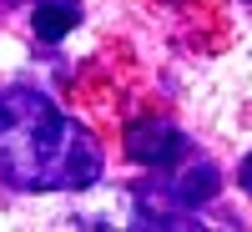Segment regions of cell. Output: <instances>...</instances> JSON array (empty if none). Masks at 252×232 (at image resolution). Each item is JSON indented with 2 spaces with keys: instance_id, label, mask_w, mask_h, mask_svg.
Here are the masks:
<instances>
[{
  "instance_id": "obj_4",
  "label": "cell",
  "mask_w": 252,
  "mask_h": 232,
  "mask_svg": "<svg viewBox=\"0 0 252 232\" xmlns=\"http://www.w3.org/2000/svg\"><path fill=\"white\" fill-rule=\"evenodd\" d=\"M242 192H247V197H252V157H247V162H242Z\"/></svg>"
},
{
  "instance_id": "obj_1",
  "label": "cell",
  "mask_w": 252,
  "mask_h": 232,
  "mask_svg": "<svg viewBox=\"0 0 252 232\" xmlns=\"http://www.w3.org/2000/svg\"><path fill=\"white\" fill-rule=\"evenodd\" d=\"M0 177L26 192H66L101 177V146L46 91L0 86Z\"/></svg>"
},
{
  "instance_id": "obj_2",
  "label": "cell",
  "mask_w": 252,
  "mask_h": 232,
  "mask_svg": "<svg viewBox=\"0 0 252 232\" xmlns=\"http://www.w3.org/2000/svg\"><path fill=\"white\" fill-rule=\"evenodd\" d=\"M126 152H131L136 162L146 166H172L177 157H187V141L177 126H166V121H141L126 132Z\"/></svg>"
},
{
  "instance_id": "obj_3",
  "label": "cell",
  "mask_w": 252,
  "mask_h": 232,
  "mask_svg": "<svg viewBox=\"0 0 252 232\" xmlns=\"http://www.w3.org/2000/svg\"><path fill=\"white\" fill-rule=\"evenodd\" d=\"M76 20H81V5H76V0H56V5H40V10H35L31 26H35L40 40H61L66 31H76Z\"/></svg>"
}]
</instances>
